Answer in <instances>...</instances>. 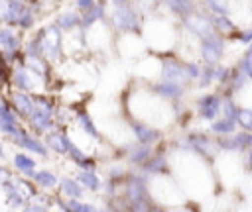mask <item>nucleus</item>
<instances>
[{
    "mask_svg": "<svg viewBox=\"0 0 252 212\" xmlns=\"http://www.w3.org/2000/svg\"><path fill=\"white\" fill-rule=\"evenodd\" d=\"M222 53V41L217 35H207L203 37V57L207 63H215Z\"/></svg>",
    "mask_w": 252,
    "mask_h": 212,
    "instance_id": "nucleus-1",
    "label": "nucleus"
},
{
    "mask_svg": "<svg viewBox=\"0 0 252 212\" xmlns=\"http://www.w3.org/2000/svg\"><path fill=\"white\" fill-rule=\"evenodd\" d=\"M187 26L195 31V33H199L201 37H207V35H211L213 33V22L211 20H207V18H203V16H191V18H187Z\"/></svg>",
    "mask_w": 252,
    "mask_h": 212,
    "instance_id": "nucleus-2",
    "label": "nucleus"
},
{
    "mask_svg": "<svg viewBox=\"0 0 252 212\" xmlns=\"http://www.w3.org/2000/svg\"><path fill=\"white\" fill-rule=\"evenodd\" d=\"M219 112V98L213 94H207L203 98H199V114L207 120H213V116H217Z\"/></svg>",
    "mask_w": 252,
    "mask_h": 212,
    "instance_id": "nucleus-3",
    "label": "nucleus"
},
{
    "mask_svg": "<svg viewBox=\"0 0 252 212\" xmlns=\"http://www.w3.org/2000/svg\"><path fill=\"white\" fill-rule=\"evenodd\" d=\"M114 22L120 29H134L136 26V16L130 8H118L116 16H114Z\"/></svg>",
    "mask_w": 252,
    "mask_h": 212,
    "instance_id": "nucleus-4",
    "label": "nucleus"
},
{
    "mask_svg": "<svg viewBox=\"0 0 252 212\" xmlns=\"http://www.w3.org/2000/svg\"><path fill=\"white\" fill-rule=\"evenodd\" d=\"M14 102H16V108H18L20 114H24V116L33 114V104H32L30 96H26L24 92H16L14 94Z\"/></svg>",
    "mask_w": 252,
    "mask_h": 212,
    "instance_id": "nucleus-5",
    "label": "nucleus"
},
{
    "mask_svg": "<svg viewBox=\"0 0 252 212\" xmlns=\"http://www.w3.org/2000/svg\"><path fill=\"white\" fill-rule=\"evenodd\" d=\"M134 132H136V135H138V139H140L142 143H148V141H156V139L159 137V133H158L156 130L148 128V126H134Z\"/></svg>",
    "mask_w": 252,
    "mask_h": 212,
    "instance_id": "nucleus-6",
    "label": "nucleus"
},
{
    "mask_svg": "<svg viewBox=\"0 0 252 212\" xmlns=\"http://www.w3.org/2000/svg\"><path fill=\"white\" fill-rule=\"evenodd\" d=\"M47 143L57 151V153H63L69 149V139L67 137H61V135H49Z\"/></svg>",
    "mask_w": 252,
    "mask_h": 212,
    "instance_id": "nucleus-7",
    "label": "nucleus"
},
{
    "mask_svg": "<svg viewBox=\"0 0 252 212\" xmlns=\"http://www.w3.org/2000/svg\"><path fill=\"white\" fill-rule=\"evenodd\" d=\"M24 147H30V149H33V151H37V153H41V155H45L47 151H45V147L39 143V141H35L33 137H28V135H22V141H20Z\"/></svg>",
    "mask_w": 252,
    "mask_h": 212,
    "instance_id": "nucleus-8",
    "label": "nucleus"
},
{
    "mask_svg": "<svg viewBox=\"0 0 252 212\" xmlns=\"http://www.w3.org/2000/svg\"><path fill=\"white\" fill-rule=\"evenodd\" d=\"M16 165L22 169V171H26V173H32L33 171V167H35V163L30 159V157H26V155H16Z\"/></svg>",
    "mask_w": 252,
    "mask_h": 212,
    "instance_id": "nucleus-9",
    "label": "nucleus"
},
{
    "mask_svg": "<svg viewBox=\"0 0 252 212\" xmlns=\"http://www.w3.org/2000/svg\"><path fill=\"white\" fill-rule=\"evenodd\" d=\"M211 128H213V132H219V133H230V132L234 130V124H232V120L228 118V120H222V122L213 124Z\"/></svg>",
    "mask_w": 252,
    "mask_h": 212,
    "instance_id": "nucleus-10",
    "label": "nucleus"
},
{
    "mask_svg": "<svg viewBox=\"0 0 252 212\" xmlns=\"http://www.w3.org/2000/svg\"><path fill=\"white\" fill-rule=\"evenodd\" d=\"M0 41L4 43V47H8V49H16L18 47V39L12 35V31H8V29H4V31H0Z\"/></svg>",
    "mask_w": 252,
    "mask_h": 212,
    "instance_id": "nucleus-11",
    "label": "nucleus"
},
{
    "mask_svg": "<svg viewBox=\"0 0 252 212\" xmlns=\"http://www.w3.org/2000/svg\"><path fill=\"white\" fill-rule=\"evenodd\" d=\"M238 122L242 128H246L248 132H252V110H240L238 112Z\"/></svg>",
    "mask_w": 252,
    "mask_h": 212,
    "instance_id": "nucleus-12",
    "label": "nucleus"
},
{
    "mask_svg": "<svg viewBox=\"0 0 252 212\" xmlns=\"http://www.w3.org/2000/svg\"><path fill=\"white\" fill-rule=\"evenodd\" d=\"M35 181L41 185V186H53L55 185V175L47 173V171H41L35 175Z\"/></svg>",
    "mask_w": 252,
    "mask_h": 212,
    "instance_id": "nucleus-13",
    "label": "nucleus"
},
{
    "mask_svg": "<svg viewBox=\"0 0 252 212\" xmlns=\"http://www.w3.org/2000/svg\"><path fill=\"white\" fill-rule=\"evenodd\" d=\"M79 179H81L85 185H89V188H93V190H94V188H98V185H100V183H98V179L93 175V171L81 173V177H79Z\"/></svg>",
    "mask_w": 252,
    "mask_h": 212,
    "instance_id": "nucleus-14",
    "label": "nucleus"
},
{
    "mask_svg": "<svg viewBox=\"0 0 252 212\" xmlns=\"http://www.w3.org/2000/svg\"><path fill=\"white\" fill-rule=\"evenodd\" d=\"M61 185H63V192H65V194H69V196H79V194H81V188L77 186V183L65 179Z\"/></svg>",
    "mask_w": 252,
    "mask_h": 212,
    "instance_id": "nucleus-15",
    "label": "nucleus"
},
{
    "mask_svg": "<svg viewBox=\"0 0 252 212\" xmlns=\"http://www.w3.org/2000/svg\"><path fill=\"white\" fill-rule=\"evenodd\" d=\"M100 12H104V8L102 6H91V10H89V16H85V24H91L93 20H96V18H100Z\"/></svg>",
    "mask_w": 252,
    "mask_h": 212,
    "instance_id": "nucleus-16",
    "label": "nucleus"
},
{
    "mask_svg": "<svg viewBox=\"0 0 252 212\" xmlns=\"http://www.w3.org/2000/svg\"><path fill=\"white\" fill-rule=\"evenodd\" d=\"M59 24H61L63 27H69V26H75V24H79V18H77V14L69 12L67 16H63V18L59 20Z\"/></svg>",
    "mask_w": 252,
    "mask_h": 212,
    "instance_id": "nucleus-17",
    "label": "nucleus"
},
{
    "mask_svg": "<svg viewBox=\"0 0 252 212\" xmlns=\"http://www.w3.org/2000/svg\"><path fill=\"white\" fill-rule=\"evenodd\" d=\"M79 120H81V124H83V128H85V130L89 132V135H96V130L93 128V124H91V120H89V118H87L85 114H81V116H79Z\"/></svg>",
    "mask_w": 252,
    "mask_h": 212,
    "instance_id": "nucleus-18",
    "label": "nucleus"
},
{
    "mask_svg": "<svg viewBox=\"0 0 252 212\" xmlns=\"http://www.w3.org/2000/svg\"><path fill=\"white\" fill-rule=\"evenodd\" d=\"M63 208H69V210H93V206H89V204H77L75 200H69V204H65Z\"/></svg>",
    "mask_w": 252,
    "mask_h": 212,
    "instance_id": "nucleus-19",
    "label": "nucleus"
},
{
    "mask_svg": "<svg viewBox=\"0 0 252 212\" xmlns=\"http://www.w3.org/2000/svg\"><path fill=\"white\" fill-rule=\"evenodd\" d=\"M148 155H150V149H148V147H142L140 151L132 153V161H144Z\"/></svg>",
    "mask_w": 252,
    "mask_h": 212,
    "instance_id": "nucleus-20",
    "label": "nucleus"
},
{
    "mask_svg": "<svg viewBox=\"0 0 252 212\" xmlns=\"http://www.w3.org/2000/svg\"><path fill=\"white\" fill-rule=\"evenodd\" d=\"M244 69H246V73L252 77V47L248 49V53H246V59H244Z\"/></svg>",
    "mask_w": 252,
    "mask_h": 212,
    "instance_id": "nucleus-21",
    "label": "nucleus"
},
{
    "mask_svg": "<svg viewBox=\"0 0 252 212\" xmlns=\"http://www.w3.org/2000/svg\"><path fill=\"white\" fill-rule=\"evenodd\" d=\"M77 4H79V6H81V8H91V6H93V4H94V2H93V0H79V2H77Z\"/></svg>",
    "mask_w": 252,
    "mask_h": 212,
    "instance_id": "nucleus-22",
    "label": "nucleus"
},
{
    "mask_svg": "<svg viewBox=\"0 0 252 212\" xmlns=\"http://www.w3.org/2000/svg\"><path fill=\"white\" fill-rule=\"evenodd\" d=\"M112 2H114L118 8H122V6H126V4H128V0H112Z\"/></svg>",
    "mask_w": 252,
    "mask_h": 212,
    "instance_id": "nucleus-23",
    "label": "nucleus"
},
{
    "mask_svg": "<svg viewBox=\"0 0 252 212\" xmlns=\"http://www.w3.org/2000/svg\"><path fill=\"white\" fill-rule=\"evenodd\" d=\"M248 161H250V165H252V151H250V155H248Z\"/></svg>",
    "mask_w": 252,
    "mask_h": 212,
    "instance_id": "nucleus-24",
    "label": "nucleus"
},
{
    "mask_svg": "<svg viewBox=\"0 0 252 212\" xmlns=\"http://www.w3.org/2000/svg\"><path fill=\"white\" fill-rule=\"evenodd\" d=\"M2 177H4V173H2V169H0V179H2Z\"/></svg>",
    "mask_w": 252,
    "mask_h": 212,
    "instance_id": "nucleus-25",
    "label": "nucleus"
},
{
    "mask_svg": "<svg viewBox=\"0 0 252 212\" xmlns=\"http://www.w3.org/2000/svg\"><path fill=\"white\" fill-rule=\"evenodd\" d=\"M0 155H2V147H0Z\"/></svg>",
    "mask_w": 252,
    "mask_h": 212,
    "instance_id": "nucleus-26",
    "label": "nucleus"
}]
</instances>
